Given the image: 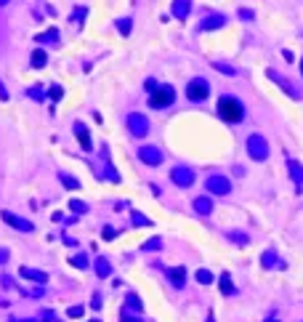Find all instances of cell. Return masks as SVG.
Instances as JSON below:
<instances>
[{"label":"cell","instance_id":"7dc6e473","mask_svg":"<svg viewBox=\"0 0 303 322\" xmlns=\"http://www.w3.org/2000/svg\"><path fill=\"white\" fill-rule=\"evenodd\" d=\"M91 322H101V320H91Z\"/></svg>","mask_w":303,"mask_h":322},{"label":"cell","instance_id":"b9f144b4","mask_svg":"<svg viewBox=\"0 0 303 322\" xmlns=\"http://www.w3.org/2000/svg\"><path fill=\"white\" fill-rule=\"evenodd\" d=\"M5 261H8V250H5V248H0V267H3Z\"/></svg>","mask_w":303,"mask_h":322},{"label":"cell","instance_id":"f1b7e54d","mask_svg":"<svg viewBox=\"0 0 303 322\" xmlns=\"http://www.w3.org/2000/svg\"><path fill=\"white\" fill-rule=\"evenodd\" d=\"M117 30H120V35H131V30H133V21L131 19H120V21H117Z\"/></svg>","mask_w":303,"mask_h":322},{"label":"cell","instance_id":"7bdbcfd3","mask_svg":"<svg viewBox=\"0 0 303 322\" xmlns=\"http://www.w3.org/2000/svg\"><path fill=\"white\" fill-rule=\"evenodd\" d=\"M43 293H46V290H43V287H35V290H30V296H35V298H40V296H43Z\"/></svg>","mask_w":303,"mask_h":322},{"label":"cell","instance_id":"f546056e","mask_svg":"<svg viewBox=\"0 0 303 322\" xmlns=\"http://www.w3.org/2000/svg\"><path fill=\"white\" fill-rule=\"evenodd\" d=\"M141 248H144V250H160V248H162V237H152V240H147Z\"/></svg>","mask_w":303,"mask_h":322},{"label":"cell","instance_id":"74e56055","mask_svg":"<svg viewBox=\"0 0 303 322\" xmlns=\"http://www.w3.org/2000/svg\"><path fill=\"white\" fill-rule=\"evenodd\" d=\"M157 88H160V83H157L154 77H149V80H147V91L152 93V91H157Z\"/></svg>","mask_w":303,"mask_h":322},{"label":"cell","instance_id":"f35d334b","mask_svg":"<svg viewBox=\"0 0 303 322\" xmlns=\"http://www.w3.org/2000/svg\"><path fill=\"white\" fill-rule=\"evenodd\" d=\"M115 237H117V229H112V227L104 229V240H115Z\"/></svg>","mask_w":303,"mask_h":322},{"label":"cell","instance_id":"ee69618b","mask_svg":"<svg viewBox=\"0 0 303 322\" xmlns=\"http://www.w3.org/2000/svg\"><path fill=\"white\" fill-rule=\"evenodd\" d=\"M0 99H3V101H5V99H8V93H5V88H3V83H0Z\"/></svg>","mask_w":303,"mask_h":322},{"label":"cell","instance_id":"60d3db41","mask_svg":"<svg viewBox=\"0 0 303 322\" xmlns=\"http://www.w3.org/2000/svg\"><path fill=\"white\" fill-rule=\"evenodd\" d=\"M30 96H32L35 101H40V99H43V91H40V88H30Z\"/></svg>","mask_w":303,"mask_h":322},{"label":"cell","instance_id":"44dd1931","mask_svg":"<svg viewBox=\"0 0 303 322\" xmlns=\"http://www.w3.org/2000/svg\"><path fill=\"white\" fill-rule=\"evenodd\" d=\"M218 285H221V293H223V296H234V293H237V290H234V282H232V277H229L226 272L221 274Z\"/></svg>","mask_w":303,"mask_h":322},{"label":"cell","instance_id":"277c9868","mask_svg":"<svg viewBox=\"0 0 303 322\" xmlns=\"http://www.w3.org/2000/svg\"><path fill=\"white\" fill-rule=\"evenodd\" d=\"M207 93H210V86H207V80H202V77H194V80H189V86H186L189 101H205Z\"/></svg>","mask_w":303,"mask_h":322},{"label":"cell","instance_id":"836d02e7","mask_svg":"<svg viewBox=\"0 0 303 322\" xmlns=\"http://www.w3.org/2000/svg\"><path fill=\"white\" fill-rule=\"evenodd\" d=\"M197 282H200V285H210V282H213V274L207 272V269H200V272H197Z\"/></svg>","mask_w":303,"mask_h":322},{"label":"cell","instance_id":"5bb4252c","mask_svg":"<svg viewBox=\"0 0 303 322\" xmlns=\"http://www.w3.org/2000/svg\"><path fill=\"white\" fill-rule=\"evenodd\" d=\"M189 11H192V0H173L170 5V14L176 16V19H186Z\"/></svg>","mask_w":303,"mask_h":322},{"label":"cell","instance_id":"1f68e13d","mask_svg":"<svg viewBox=\"0 0 303 322\" xmlns=\"http://www.w3.org/2000/svg\"><path fill=\"white\" fill-rule=\"evenodd\" d=\"M85 14H88V8H85V5L75 8V14H72V21H75V24H83V21H85Z\"/></svg>","mask_w":303,"mask_h":322},{"label":"cell","instance_id":"8fae6325","mask_svg":"<svg viewBox=\"0 0 303 322\" xmlns=\"http://www.w3.org/2000/svg\"><path fill=\"white\" fill-rule=\"evenodd\" d=\"M261 267L263 269H287V264L277 256V250H274V248H269V250L261 256Z\"/></svg>","mask_w":303,"mask_h":322},{"label":"cell","instance_id":"ab89813d","mask_svg":"<svg viewBox=\"0 0 303 322\" xmlns=\"http://www.w3.org/2000/svg\"><path fill=\"white\" fill-rule=\"evenodd\" d=\"M101 304H104V301H101V296L96 293V296L91 298V306H93V309H96V312H99V309H101Z\"/></svg>","mask_w":303,"mask_h":322},{"label":"cell","instance_id":"4dcf8cb0","mask_svg":"<svg viewBox=\"0 0 303 322\" xmlns=\"http://www.w3.org/2000/svg\"><path fill=\"white\" fill-rule=\"evenodd\" d=\"M61 96H64V88L61 86H50L48 88V99L50 101H61Z\"/></svg>","mask_w":303,"mask_h":322},{"label":"cell","instance_id":"e0dca14e","mask_svg":"<svg viewBox=\"0 0 303 322\" xmlns=\"http://www.w3.org/2000/svg\"><path fill=\"white\" fill-rule=\"evenodd\" d=\"M194 211H197L200 216H210V213H213V200H210V197H205V195L197 197V200H194Z\"/></svg>","mask_w":303,"mask_h":322},{"label":"cell","instance_id":"8d00e7d4","mask_svg":"<svg viewBox=\"0 0 303 322\" xmlns=\"http://www.w3.org/2000/svg\"><path fill=\"white\" fill-rule=\"evenodd\" d=\"M239 19H242V21H252V11L250 8H239Z\"/></svg>","mask_w":303,"mask_h":322},{"label":"cell","instance_id":"603a6c76","mask_svg":"<svg viewBox=\"0 0 303 322\" xmlns=\"http://www.w3.org/2000/svg\"><path fill=\"white\" fill-rule=\"evenodd\" d=\"M125 309H133V312H141V309H144L141 298H138L136 293H128V296H125Z\"/></svg>","mask_w":303,"mask_h":322},{"label":"cell","instance_id":"e575fe53","mask_svg":"<svg viewBox=\"0 0 303 322\" xmlns=\"http://www.w3.org/2000/svg\"><path fill=\"white\" fill-rule=\"evenodd\" d=\"M120 322H141V317L131 314V309H122V312H120Z\"/></svg>","mask_w":303,"mask_h":322},{"label":"cell","instance_id":"52a82bcc","mask_svg":"<svg viewBox=\"0 0 303 322\" xmlns=\"http://www.w3.org/2000/svg\"><path fill=\"white\" fill-rule=\"evenodd\" d=\"M170 179H173V184H178L181 189H186V186L194 184V171H192V168L178 165V168H173V171H170Z\"/></svg>","mask_w":303,"mask_h":322},{"label":"cell","instance_id":"ac0fdd59","mask_svg":"<svg viewBox=\"0 0 303 322\" xmlns=\"http://www.w3.org/2000/svg\"><path fill=\"white\" fill-rule=\"evenodd\" d=\"M21 277H27V280H35V282H48V274L40 272V269H32V267H21Z\"/></svg>","mask_w":303,"mask_h":322},{"label":"cell","instance_id":"6da1fadb","mask_svg":"<svg viewBox=\"0 0 303 322\" xmlns=\"http://www.w3.org/2000/svg\"><path fill=\"white\" fill-rule=\"evenodd\" d=\"M218 115H221V120L237 125V123H242V117H245V107H242V101H239V99L223 93L221 99H218Z\"/></svg>","mask_w":303,"mask_h":322},{"label":"cell","instance_id":"8992f818","mask_svg":"<svg viewBox=\"0 0 303 322\" xmlns=\"http://www.w3.org/2000/svg\"><path fill=\"white\" fill-rule=\"evenodd\" d=\"M205 189L210 192V195H229V192H232V181H229L226 176H210L205 181Z\"/></svg>","mask_w":303,"mask_h":322},{"label":"cell","instance_id":"d6986e66","mask_svg":"<svg viewBox=\"0 0 303 322\" xmlns=\"http://www.w3.org/2000/svg\"><path fill=\"white\" fill-rule=\"evenodd\" d=\"M30 64L35 67V70H43V67L48 64V54L43 48H37V51H32V59H30Z\"/></svg>","mask_w":303,"mask_h":322},{"label":"cell","instance_id":"3957f363","mask_svg":"<svg viewBox=\"0 0 303 322\" xmlns=\"http://www.w3.org/2000/svg\"><path fill=\"white\" fill-rule=\"evenodd\" d=\"M248 155L255 162H263L269 157V141L263 139L261 133H252V136L248 139Z\"/></svg>","mask_w":303,"mask_h":322},{"label":"cell","instance_id":"ba28073f","mask_svg":"<svg viewBox=\"0 0 303 322\" xmlns=\"http://www.w3.org/2000/svg\"><path fill=\"white\" fill-rule=\"evenodd\" d=\"M0 216H3V221L8 224V227L19 229V232H32V229H35V224H32V221H27V218L16 216V213H11V211H3Z\"/></svg>","mask_w":303,"mask_h":322},{"label":"cell","instance_id":"4fadbf2b","mask_svg":"<svg viewBox=\"0 0 303 322\" xmlns=\"http://www.w3.org/2000/svg\"><path fill=\"white\" fill-rule=\"evenodd\" d=\"M269 80H274V83H277V86H279V88H282V91H285V93H287V96H293V99H301V93H298V91H295V88H293V86H290V83H285V77H282V75H279V72H277V70H269Z\"/></svg>","mask_w":303,"mask_h":322},{"label":"cell","instance_id":"30bf717a","mask_svg":"<svg viewBox=\"0 0 303 322\" xmlns=\"http://www.w3.org/2000/svg\"><path fill=\"white\" fill-rule=\"evenodd\" d=\"M221 27H226V16L223 14H207L200 21V32H213V30H221Z\"/></svg>","mask_w":303,"mask_h":322},{"label":"cell","instance_id":"4316f807","mask_svg":"<svg viewBox=\"0 0 303 322\" xmlns=\"http://www.w3.org/2000/svg\"><path fill=\"white\" fill-rule=\"evenodd\" d=\"M226 237H229L232 242H237V245H248V242H250V237L245 234V232H229Z\"/></svg>","mask_w":303,"mask_h":322},{"label":"cell","instance_id":"83f0119b","mask_svg":"<svg viewBox=\"0 0 303 322\" xmlns=\"http://www.w3.org/2000/svg\"><path fill=\"white\" fill-rule=\"evenodd\" d=\"M69 211L72 213H80V216H83V213H88V205L83 200H69Z\"/></svg>","mask_w":303,"mask_h":322},{"label":"cell","instance_id":"5b68a950","mask_svg":"<svg viewBox=\"0 0 303 322\" xmlns=\"http://www.w3.org/2000/svg\"><path fill=\"white\" fill-rule=\"evenodd\" d=\"M125 123H128V131H131L133 136H138V139H144L149 133V120L144 115H138V112H131Z\"/></svg>","mask_w":303,"mask_h":322},{"label":"cell","instance_id":"2e32d148","mask_svg":"<svg viewBox=\"0 0 303 322\" xmlns=\"http://www.w3.org/2000/svg\"><path fill=\"white\" fill-rule=\"evenodd\" d=\"M168 277H170V282L176 287L186 285V269H184V267H170V269H168Z\"/></svg>","mask_w":303,"mask_h":322},{"label":"cell","instance_id":"d590c367","mask_svg":"<svg viewBox=\"0 0 303 322\" xmlns=\"http://www.w3.org/2000/svg\"><path fill=\"white\" fill-rule=\"evenodd\" d=\"M67 314H69L72 320H80L83 314H85V306H80V304H77V306H69V312H67Z\"/></svg>","mask_w":303,"mask_h":322},{"label":"cell","instance_id":"7402d4cb","mask_svg":"<svg viewBox=\"0 0 303 322\" xmlns=\"http://www.w3.org/2000/svg\"><path fill=\"white\" fill-rule=\"evenodd\" d=\"M96 274H99V277H109V274H112V264L106 261L104 256L96 258Z\"/></svg>","mask_w":303,"mask_h":322},{"label":"cell","instance_id":"ffe728a7","mask_svg":"<svg viewBox=\"0 0 303 322\" xmlns=\"http://www.w3.org/2000/svg\"><path fill=\"white\" fill-rule=\"evenodd\" d=\"M59 181L64 184V189H69V192H75V189H80V179H75V176H69V173H59Z\"/></svg>","mask_w":303,"mask_h":322},{"label":"cell","instance_id":"d4e9b609","mask_svg":"<svg viewBox=\"0 0 303 322\" xmlns=\"http://www.w3.org/2000/svg\"><path fill=\"white\" fill-rule=\"evenodd\" d=\"M213 67H216V70L221 72V75H229V77L237 75V70H234L232 64H226V61H213Z\"/></svg>","mask_w":303,"mask_h":322},{"label":"cell","instance_id":"7a4b0ae2","mask_svg":"<svg viewBox=\"0 0 303 322\" xmlns=\"http://www.w3.org/2000/svg\"><path fill=\"white\" fill-rule=\"evenodd\" d=\"M173 101H176V88H173V86H160L157 91H152V96H149V107H152V109H165V107H170Z\"/></svg>","mask_w":303,"mask_h":322},{"label":"cell","instance_id":"7c38bea8","mask_svg":"<svg viewBox=\"0 0 303 322\" xmlns=\"http://www.w3.org/2000/svg\"><path fill=\"white\" fill-rule=\"evenodd\" d=\"M75 136H77V141H80V146L85 152L93 149V141H91V133H88L85 123H75Z\"/></svg>","mask_w":303,"mask_h":322},{"label":"cell","instance_id":"cb8c5ba5","mask_svg":"<svg viewBox=\"0 0 303 322\" xmlns=\"http://www.w3.org/2000/svg\"><path fill=\"white\" fill-rule=\"evenodd\" d=\"M37 40H40V43H53V46H59V30L43 32V35H37Z\"/></svg>","mask_w":303,"mask_h":322},{"label":"cell","instance_id":"bcb514c9","mask_svg":"<svg viewBox=\"0 0 303 322\" xmlns=\"http://www.w3.org/2000/svg\"><path fill=\"white\" fill-rule=\"evenodd\" d=\"M301 72H303V61H301Z\"/></svg>","mask_w":303,"mask_h":322},{"label":"cell","instance_id":"9c48e42d","mask_svg":"<svg viewBox=\"0 0 303 322\" xmlns=\"http://www.w3.org/2000/svg\"><path fill=\"white\" fill-rule=\"evenodd\" d=\"M138 157H141V162H147V165H152V168L162 165V152L157 149V146H152V144L141 146V149H138Z\"/></svg>","mask_w":303,"mask_h":322},{"label":"cell","instance_id":"9a60e30c","mask_svg":"<svg viewBox=\"0 0 303 322\" xmlns=\"http://www.w3.org/2000/svg\"><path fill=\"white\" fill-rule=\"evenodd\" d=\"M287 173H290V179H293L295 186H303V162L290 160V162H287Z\"/></svg>","mask_w":303,"mask_h":322},{"label":"cell","instance_id":"f6af8a7d","mask_svg":"<svg viewBox=\"0 0 303 322\" xmlns=\"http://www.w3.org/2000/svg\"><path fill=\"white\" fill-rule=\"evenodd\" d=\"M263 322H279L277 317H269V320H263Z\"/></svg>","mask_w":303,"mask_h":322},{"label":"cell","instance_id":"d6a6232c","mask_svg":"<svg viewBox=\"0 0 303 322\" xmlns=\"http://www.w3.org/2000/svg\"><path fill=\"white\" fill-rule=\"evenodd\" d=\"M72 267H77V269H85V267H88V258H85V253H77V256H72Z\"/></svg>","mask_w":303,"mask_h":322},{"label":"cell","instance_id":"484cf974","mask_svg":"<svg viewBox=\"0 0 303 322\" xmlns=\"http://www.w3.org/2000/svg\"><path fill=\"white\" fill-rule=\"evenodd\" d=\"M131 221H133V227H152V221L144 216V213H138V211L131 213Z\"/></svg>","mask_w":303,"mask_h":322}]
</instances>
